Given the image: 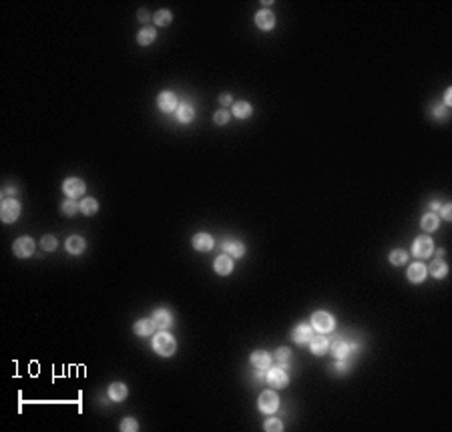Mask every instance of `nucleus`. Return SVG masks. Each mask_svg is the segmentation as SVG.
<instances>
[{
  "instance_id": "nucleus-1",
  "label": "nucleus",
  "mask_w": 452,
  "mask_h": 432,
  "mask_svg": "<svg viewBox=\"0 0 452 432\" xmlns=\"http://www.w3.org/2000/svg\"><path fill=\"white\" fill-rule=\"evenodd\" d=\"M153 350L157 352L159 356L167 358V356H173V354H175L177 342H175V338H173L171 334L159 332V334H155V338H153Z\"/></svg>"
},
{
  "instance_id": "nucleus-2",
  "label": "nucleus",
  "mask_w": 452,
  "mask_h": 432,
  "mask_svg": "<svg viewBox=\"0 0 452 432\" xmlns=\"http://www.w3.org/2000/svg\"><path fill=\"white\" fill-rule=\"evenodd\" d=\"M334 326H336V320L332 313L328 311H316L312 316V328L318 330L320 334H330L334 332Z\"/></svg>"
},
{
  "instance_id": "nucleus-3",
  "label": "nucleus",
  "mask_w": 452,
  "mask_h": 432,
  "mask_svg": "<svg viewBox=\"0 0 452 432\" xmlns=\"http://www.w3.org/2000/svg\"><path fill=\"white\" fill-rule=\"evenodd\" d=\"M266 382L274 388V390H282V388H285L287 384H289V378H287V372L283 370V368H280V366H276V368H268V374H266Z\"/></svg>"
},
{
  "instance_id": "nucleus-4",
  "label": "nucleus",
  "mask_w": 452,
  "mask_h": 432,
  "mask_svg": "<svg viewBox=\"0 0 452 432\" xmlns=\"http://www.w3.org/2000/svg\"><path fill=\"white\" fill-rule=\"evenodd\" d=\"M257 408L263 412V414H274L278 408H280V398L274 390H266L263 394L259 396L257 400Z\"/></svg>"
},
{
  "instance_id": "nucleus-5",
  "label": "nucleus",
  "mask_w": 452,
  "mask_h": 432,
  "mask_svg": "<svg viewBox=\"0 0 452 432\" xmlns=\"http://www.w3.org/2000/svg\"><path fill=\"white\" fill-rule=\"evenodd\" d=\"M0 217H2L4 223H14L20 217V203L12 197L2 201V207H0Z\"/></svg>"
},
{
  "instance_id": "nucleus-6",
  "label": "nucleus",
  "mask_w": 452,
  "mask_h": 432,
  "mask_svg": "<svg viewBox=\"0 0 452 432\" xmlns=\"http://www.w3.org/2000/svg\"><path fill=\"white\" fill-rule=\"evenodd\" d=\"M434 251V244L432 240L428 238V235H420V238H416V242H414L412 246V255L414 257H430Z\"/></svg>"
},
{
  "instance_id": "nucleus-7",
  "label": "nucleus",
  "mask_w": 452,
  "mask_h": 432,
  "mask_svg": "<svg viewBox=\"0 0 452 432\" xmlns=\"http://www.w3.org/2000/svg\"><path fill=\"white\" fill-rule=\"evenodd\" d=\"M85 189H87V185H85L81 179H77V177H70V179H66V181L62 183V191H64L66 197H70V199L83 197Z\"/></svg>"
},
{
  "instance_id": "nucleus-8",
  "label": "nucleus",
  "mask_w": 452,
  "mask_h": 432,
  "mask_svg": "<svg viewBox=\"0 0 452 432\" xmlns=\"http://www.w3.org/2000/svg\"><path fill=\"white\" fill-rule=\"evenodd\" d=\"M12 253L16 257H30L34 253V242L30 238H18L12 244Z\"/></svg>"
},
{
  "instance_id": "nucleus-9",
  "label": "nucleus",
  "mask_w": 452,
  "mask_h": 432,
  "mask_svg": "<svg viewBox=\"0 0 452 432\" xmlns=\"http://www.w3.org/2000/svg\"><path fill=\"white\" fill-rule=\"evenodd\" d=\"M408 280L412 282V284H420V282H424V278L428 276V271H426V265L424 263H420V261H416V263H412L410 267H408Z\"/></svg>"
},
{
  "instance_id": "nucleus-10",
  "label": "nucleus",
  "mask_w": 452,
  "mask_h": 432,
  "mask_svg": "<svg viewBox=\"0 0 452 432\" xmlns=\"http://www.w3.org/2000/svg\"><path fill=\"white\" fill-rule=\"evenodd\" d=\"M157 105H159V109H161L163 113H173V111H177V107H179L177 97H175L173 93H169V91H165V93L159 95Z\"/></svg>"
},
{
  "instance_id": "nucleus-11",
  "label": "nucleus",
  "mask_w": 452,
  "mask_h": 432,
  "mask_svg": "<svg viewBox=\"0 0 452 432\" xmlns=\"http://www.w3.org/2000/svg\"><path fill=\"white\" fill-rule=\"evenodd\" d=\"M312 326H308V324H299L295 330H293V334H291V340L297 344V346H304V344H308L310 340H312Z\"/></svg>"
},
{
  "instance_id": "nucleus-12",
  "label": "nucleus",
  "mask_w": 452,
  "mask_h": 432,
  "mask_svg": "<svg viewBox=\"0 0 452 432\" xmlns=\"http://www.w3.org/2000/svg\"><path fill=\"white\" fill-rule=\"evenodd\" d=\"M255 24H257V28H261V30H272V28L276 26V16H274V12H272V10H259V12L255 14Z\"/></svg>"
},
{
  "instance_id": "nucleus-13",
  "label": "nucleus",
  "mask_w": 452,
  "mask_h": 432,
  "mask_svg": "<svg viewBox=\"0 0 452 432\" xmlns=\"http://www.w3.org/2000/svg\"><path fill=\"white\" fill-rule=\"evenodd\" d=\"M213 267H215V271L219 273V276H229V273L233 271V259L227 253H223L219 257H215Z\"/></svg>"
},
{
  "instance_id": "nucleus-14",
  "label": "nucleus",
  "mask_w": 452,
  "mask_h": 432,
  "mask_svg": "<svg viewBox=\"0 0 452 432\" xmlns=\"http://www.w3.org/2000/svg\"><path fill=\"white\" fill-rule=\"evenodd\" d=\"M249 362L257 370H268L272 366V356L268 354V352H263V350H255L253 354H251V358H249Z\"/></svg>"
},
{
  "instance_id": "nucleus-15",
  "label": "nucleus",
  "mask_w": 452,
  "mask_h": 432,
  "mask_svg": "<svg viewBox=\"0 0 452 432\" xmlns=\"http://www.w3.org/2000/svg\"><path fill=\"white\" fill-rule=\"evenodd\" d=\"M133 330H135V334H137V336H143V338H147V336H153V334H155V330H157V326H155V322H153V318H151V320H147V318H143V320H139V322H135V326H133Z\"/></svg>"
},
{
  "instance_id": "nucleus-16",
  "label": "nucleus",
  "mask_w": 452,
  "mask_h": 432,
  "mask_svg": "<svg viewBox=\"0 0 452 432\" xmlns=\"http://www.w3.org/2000/svg\"><path fill=\"white\" fill-rule=\"evenodd\" d=\"M330 350H332V354H334L336 360H346L348 354L352 352V344H346L344 340H336Z\"/></svg>"
},
{
  "instance_id": "nucleus-17",
  "label": "nucleus",
  "mask_w": 452,
  "mask_h": 432,
  "mask_svg": "<svg viewBox=\"0 0 452 432\" xmlns=\"http://www.w3.org/2000/svg\"><path fill=\"white\" fill-rule=\"evenodd\" d=\"M328 348H330V342L324 338V334H320V336H312V340H310V350H312V354H316V356H324L326 352H328Z\"/></svg>"
},
{
  "instance_id": "nucleus-18",
  "label": "nucleus",
  "mask_w": 452,
  "mask_h": 432,
  "mask_svg": "<svg viewBox=\"0 0 452 432\" xmlns=\"http://www.w3.org/2000/svg\"><path fill=\"white\" fill-rule=\"evenodd\" d=\"M127 394H129V390H127V386L121 384V382H115V384L109 386V398H111L113 402H123V400L127 398Z\"/></svg>"
},
{
  "instance_id": "nucleus-19",
  "label": "nucleus",
  "mask_w": 452,
  "mask_h": 432,
  "mask_svg": "<svg viewBox=\"0 0 452 432\" xmlns=\"http://www.w3.org/2000/svg\"><path fill=\"white\" fill-rule=\"evenodd\" d=\"M87 249V242L83 238H79V235H70V238L66 240V251L72 253V255H79Z\"/></svg>"
},
{
  "instance_id": "nucleus-20",
  "label": "nucleus",
  "mask_w": 452,
  "mask_h": 432,
  "mask_svg": "<svg viewBox=\"0 0 452 432\" xmlns=\"http://www.w3.org/2000/svg\"><path fill=\"white\" fill-rule=\"evenodd\" d=\"M153 322L157 326V330H167L173 326V318H171V313L167 309H157L153 313Z\"/></svg>"
},
{
  "instance_id": "nucleus-21",
  "label": "nucleus",
  "mask_w": 452,
  "mask_h": 432,
  "mask_svg": "<svg viewBox=\"0 0 452 432\" xmlns=\"http://www.w3.org/2000/svg\"><path fill=\"white\" fill-rule=\"evenodd\" d=\"M175 113H177V121L179 123H191L193 117H195V111H193V107L189 103H181Z\"/></svg>"
},
{
  "instance_id": "nucleus-22",
  "label": "nucleus",
  "mask_w": 452,
  "mask_h": 432,
  "mask_svg": "<svg viewBox=\"0 0 452 432\" xmlns=\"http://www.w3.org/2000/svg\"><path fill=\"white\" fill-rule=\"evenodd\" d=\"M193 247L197 251H209L213 247V238L207 235V233H197L193 238Z\"/></svg>"
},
{
  "instance_id": "nucleus-23",
  "label": "nucleus",
  "mask_w": 452,
  "mask_h": 432,
  "mask_svg": "<svg viewBox=\"0 0 452 432\" xmlns=\"http://www.w3.org/2000/svg\"><path fill=\"white\" fill-rule=\"evenodd\" d=\"M157 38V32H155V28H151V26H145V28H141L139 30V34H137V43L141 45V47H149L151 43H153Z\"/></svg>"
},
{
  "instance_id": "nucleus-24",
  "label": "nucleus",
  "mask_w": 452,
  "mask_h": 432,
  "mask_svg": "<svg viewBox=\"0 0 452 432\" xmlns=\"http://www.w3.org/2000/svg\"><path fill=\"white\" fill-rule=\"evenodd\" d=\"M223 249H225V253H227L229 257H243V253H245V247L239 242H225L223 244Z\"/></svg>"
},
{
  "instance_id": "nucleus-25",
  "label": "nucleus",
  "mask_w": 452,
  "mask_h": 432,
  "mask_svg": "<svg viewBox=\"0 0 452 432\" xmlns=\"http://www.w3.org/2000/svg\"><path fill=\"white\" fill-rule=\"evenodd\" d=\"M426 271H430V276H432V278H436V280H442V278H446V273H448V267H446V263H444L442 259H436V261H432L430 269H426Z\"/></svg>"
},
{
  "instance_id": "nucleus-26",
  "label": "nucleus",
  "mask_w": 452,
  "mask_h": 432,
  "mask_svg": "<svg viewBox=\"0 0 452 432\" xmlns=\"http://www.w3.org/2000/svg\"><path fill=\"white\" fill-rule=\"evenodd\" d=\"M251 113H253V109H251V105L247 101H239V103L233 105V115L237 117V119H247V117H251Z\"/></svg>"
},
{
  "instance_id": "nucleus-27",
  "label": "nucleus",
  "mask_w": 452,
  "mask_h": 432,
  "mask_svg": "<svg viewBox=\"0 0 452 432\" xmlns=\"http://www.w3.org/2000/svg\"><path fill=\"white\" fill-rule=\"evenodd\" d=\"M420 225H422V229H424V231H436V229H438V225H440V219H438V215H436V213H426V215L422 217Z\"/></svg>"
},
{
  "instance_id": "nucleus-28",
  "label": "nucleus",
  "mask_w": 452,
  "mask_h": 432,
  "mask_svg": "<svg viewBox=\"0 0 452 432\" xmlns=\"http://www.w3.org/2000/svg\"><path fill=\"white\" fill-rule=\"evenodd\" d=\"M276 362H280V368H287L291 364V352L287 348H280L276 350Z\"/></svg>"
},
{
  "instance_id": "nucleus-29",
  "label": "nucleus",
  "mask_w": 452,
  "mask_h": 432,
  "mask_svg": "<svg viewBox=\"0 0 452 432\" xmlns=\"http://www.w3.org/2000/svg\"><path fill=\"white\" fill-rule=\"evenodd\" d=\"M99 211V201L93 199V197H85L83 203H81V213L85 215H95Z\"/></svg>"
},
{
  "instance_id": "nucleus-30",
  "label": "nucleus",
  "mask_w": 452,
  "mask_h": 432,
  "mask_svg": "<svg viewBox=\"0 0 452 432\" xmlns=\"http://www.w3.org/2000/svg\"><path fill=\"white\" fill-rule=\"evenodd\" d=\"M153 20H155V24H157V26H169V24H171V20H173V14H171L169 10H165V8H161V10H157V12H155Z\"/></svg>"
},
{
  "instance_id": "nucleus-31",
  "label": "nucleus",
  "mask_w": 452,
  "mask_h": 432,
  "mask_svg": "<svg viewBox=\"0 0 452 432\" xmlns=\"http://www.w3.org/2000/svg\"><path fill=\"white\" fill-rule=\"evenodd\" d=\"M408 259V253L404 249H392L390 251V263L392 265H404Z\"/></svg>"
},
{
  "instance_id": "nucleus-32",
  "label": "nucleus",
  "mask_w": 452,
  "mask_h": 432,
  "mask_svg": "<svg viewBox=\"0 0 452 432\" xmlns=\"http://www.w3.org/2000/svg\"><path fill=\"white\" fill-rule=\"evenodd\" d=\"M60 211L64 213V215H68V217H72V215H77L79 211H81V205H77L74 201H62V205H60Z\"/></svg>"
},
{
  "instance_id": "nucleus-33",
  "label": "nucleus",
  "mask_w": 452,
  "mask_h": 432,
  "mask_svg": "<svg viewBox=\"0 0 452 432\" xmlns=\"http://www.w3.org/2000/svg\"><path fill=\"white\" fill-rule=\"evenodd\" d=\"M263 428H266L268 432H282V430H283V424H282V420H278V418H270V420H266Z\"/></svg>"
},
{
  "instance_id": "nucleus-34",
  "label": "nucleus",
  "mask_w": 452,
  "mask_h": 432,
  "mask_svg": "<svg viewBox=\"0 0 452 432\" xmlns=\"http://www.w3.org/2000/svg\"><path fill=\"white\" fill-rule=\"evenodd\" d=\"M41 247L45 251H55L56 249V238H53V235H45V238L41 240Z\"/></svg>"
},
{
  "instance_id": "nucleus-35",
  "label": "nucleus",
  "mask_w": 452,
  "mask_h": 432,
  "mask_svg": "<svg viewBox=\"0 0 452 432\" xmlns=\"http://www.w3.org/2000/svg\"><path fill=\"white\" fill-rule=\"evenodd\" d=\"M213 121H215L217 125H225V123L229 121V113L225 111V109H219V111L213 115Z\"/></svg>"
},
{
  "instance_id": "nucleus-36",
  "label": "nucleus",
  "mask_w": 452,
  "mask_h": 432,
  "mask_svg": "<svg viewBox=\"0 0 452 432\" xmlns=\"http://www.w3.org/2000/svg\"><path fill=\"white\" fill-rule=\"evenodd\" d=\"M432 115L436 117V119H440V121H446V119H448V109H446L444 105H436V107L432 109Z\"/></svg>"
},
{
  "instance_id": "nucleus-37",
  "label": "nucleus",
  "mask_w": 452,
  "mask_h": 432,
  "mask_svg": "<svg viewBox=\"0 0 452 432\" xmlns=\"http://www.w3.org/2000/svg\"><path fill=\"white\" fill-rule=\"evenodd\" d=\"M121 430L123 432H129V430H139V424H137V420L135 418H125L123 422H121Z\"/></svg>"
},
{
  "instance_id": "nucleus-38",
  "label": "nucleus",
  "mask_w": 452,
  "mask_h": 432,
  "mask_svg": "<svg viewBox=\"0 0 452 432\" xmlns=\"http://www.w3.org/2000/svg\"><path fill=\"white\" fill-rule=\"evenodd\" d=\"M440 217H442V219H446V221H450V219H452V205H450V203H446V205H442V207H440Z\"/></svg>"
},
{
  "instance_id": "nucleus-39",
  "label": "nucleus",
  "mask_w": 452,
  "mask_h": 432,
  "mask_svg": "<svg viewBox=\"0 0 452 432\" xmlns=\"http://www.w3.org/2000/svg\"><path fill=\"white\" fill-rule=\"evenodd\" d=\"M450 103H452V89H448V91H446V95H444V107L448 109V107H450Z\"/></svg>"
},
{
  "instance_id": "nucleus-40",
  "label": "nucleus",
  "mask_w": 452,
  "mask_h": 432,
  "mask_svg": "<svg viewBox=\"0 0 452 432\" xmlns=\"http://www.w3.org/2000/svg\"><path fill=\"white\" fill-rule=\"evenodd\" d=\"M231 101H233L231 95H221V97H219V103H221V105H231Z\"/></svg>"
},
{
  "instance_id": "nucleus-41",
  "label": "nucleus",
  "mask_w": 452,
  "mask_h": 432,
  "mask_svg": "<svg viewBox=\"0 0 452 432\" xmlns=\"http://www.w3.org/2000/svg\"><path fill=\"white\" fill-rule=\"evenodd\" d=\"M139 20L147 22V20H149V12H147V10H139Z\"/></svg>"
},
{
  "instance_id": "nucleus-42",
  "label": "nucleus",
  "mask_w": 452,
  "mask_h": 432,
  "mask_svg": "<svg viewBox=\"0 0 452 432\" xmlns=\"http://www.w3.org/2000/svg\"><path fill=\"white\" fill-rule=\"evenodd\" d=\"M430 209H432V211H438V209H440V203H432Z\"/></svg>"
}]
</instances>
